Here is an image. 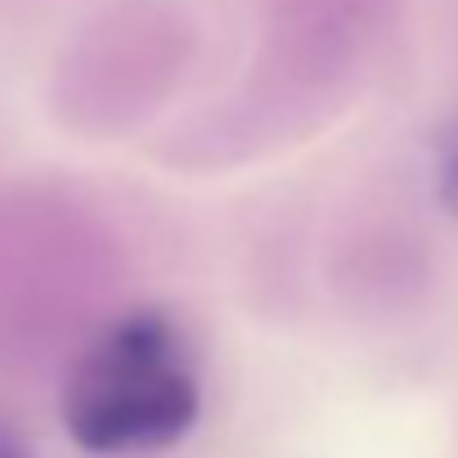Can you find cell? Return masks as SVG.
Returning a JSON list of instances; mask_svg holds the SVG:
<instances>
[{
	"label": "cell",
	"mask_w": 458,
	"mask_h": 458,
	"mask_svg": "<svg viewBox=\"0 0 458 458\" xmlns=\"http://www.w3.org/2000/svg\"><path fill=\"white\" fill-rule=\"evenodd\" d=\"M193 418L198 382L162 310H135L113 324L86 351L64 395V422L90 454L175 445Z\"/></svg>",
	"instance_id": "6da1fadb"
},
{
	"label": "cell",
	"mask_w": 458,
	"mask_h": 458,
	"mask_svg": "<svg viewBox=\"0 0 458 458\" xmlns=\"http://www.w3.org/2000/svg\"><path fill=\"white\" fill-rule=\"evenodd\" d=\"M440 202L449 216H458V126L440 144Z\"/></svg>",
	"instance_id": "7a4b0ae2"
},
{
	"label": "cell",
	"mask_w": 458,
	"mask_h": 458,
	"mask_svg": "<svg viewBox=\"0 0 458 458\" xmlns=\"http://www.w3.org/2000/svg\"><path fill=\"white\" fill-rule=\"evenodd\" d=\"M0 458H32V454H28V445H23L5 422H0Z\"/></svg>",
	"instance_id": "3957f363"
}]
</instances>
